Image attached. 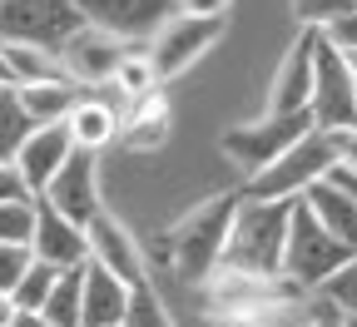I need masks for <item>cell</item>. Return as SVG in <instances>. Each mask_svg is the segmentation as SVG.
Returning a JSON list of instances; mask_svg holds the SVG:
<instances>
[{
    "mask_svg": "<svg viewBox=\"0 0 357 327\" xmlns=\"http://www.w3.org/2000/svg\"><path fill=\"white\" fill-rule=\"evenodd\" d=\"M45 208L65 213L70 223H89L100 208H105V178H100V159L84 154V149H70V159L55 169V178L45 183V189L35 194Z\"/></svg>",
    "mask_w": 357,
    "mask_h": 327,
    "instance_id": "cell-9",
    "label": "cell"
},
{
    "mask_svg": "<svg viewBox=\"0 0 357 327\" xmlns=\"http://www.w3.org/2000/svg\"><path fill=\"white\" fill-rule=\"evenodd\" d=\"M84 238H89V263H100L105 273H114L119 283H149V258H144V243L119 223V213L100 208L95 218L84 223Z\"/></svg>",
    "mask_w": 357,
    "mask_h": 327,
    "instance_id": "cell-11",
    "label": "cell"
},
{
    "mask_svg": "<svg viewBox=\"0 0 357 327\" xmlns=\"http://www.w3.org/2000/svg\"><path fill=\"white\" fill-rule=\"evenodd\" d=\"M75 10L84 15V25L114 35L119 45H149L154 30L178 15L174 0H75Z\"/></svg>",
    "mask_w": 357,
    "mask_h": 327,
    "instance_id": "cell-10",
    "label": "cell"
},
{
    "mask_svg": "<svg viewBox=\"0 0 357 327\" xmlns=\"http://www.w3.org/2000/svg\"><path fill=\"white\" fill-rule=\"evenodd\" d=\"M35 194H30V183L20 178V169L15 164H0V204H30Z\"/></svg>",
    "mask_w": 357,
    "mask_h": 327,
    "instance_id": "cell-33",
    "label": "cell"
},
{
    "mask_svg": "<svg viewBox=\"0 0 357 327\" xmlns=\"http://www.w3.org/2000/svg\"><path fill=\"white\" fill-rule=\"evenodd\" d=\"M333 174L347 178V183H357V129H342L337 134V169Z\"/></svg>",
    "mask_w": 357,
    "mask_h": 327,
    "instance_id": "cell-34",
    "label": "cell"
},
{
    "mask_svg": "<svg viewBox=\"0 0 357 327\" xmlns=\"http://www.w3.org/2000/svg\"><path fill=\"white\" fill-rule=\"evenodd\" d=\"M30 268V248H15V243H0V293H10L20 283V273Z\"/></svg>",
    "mask_w": 357,
    "mask_h": 327,
    "instance_id": "cell-31",
    "label": "cell"
},
{
    "mask_svg": "<svg viewBox=\"0 0 357 327\" xmlns=\"http://www.w3.org/2000/svg\"><path fill=\"white\" fill-rule=\"evenodd\" d=\"M337 169V134L333 129H307L298 144H288L273 164H263L258 174H248L238 183L243 199H263V204H298L318 178H328Z\"/></svg>",
    "mask_w": 357,
    "mask_h": 327,
    "instance_id": "cell-2",
    "label": "cell"
},
{
    "mask_svg": "<svg viewBox=\"0 0 357 327\" xmlns=\"http://www.w3.org/2000/svg\"><path fill=\"white\" fill-rule=\"evenodd\" d=\"M124 50H129V45H119L114 35H105L95 25H79L60 50H55V65H60V75L75 89H105Z\"/></svg>",
    "mask_w": 357,
    "mask_h": 327,
    "instance_id": "cell-12",
    "label": "cell"
},
{
    "mask_svg": "<svg viewBox=\"0 0 357 327\" xmlns=\"http://www.w3.org/2000/svg\"><path fill=\"white\" fill-rule=\"evenodd\" d=\"M288 208L293 204H263L238 199V213L223 238L218 268L253 273V277H283V238H288Z\"/></svg>",
    "mask_w": 357,
    "mask_h": 327,
    "instance_id": "cell-3",
    "label": "cell"
},
{
    "mask_svg": "<svg viewBox=\"0 0 357 327\" xmlns=\"http://www.w3.org/2000/svg\"><path fill=\"white\" fill-rule=\"evenodd\" d=\"M352 258V248H342L333 233L312 218L303 204L288 208V238H283V277L298 293H318L328 277Z\"/></svg>",
    "mask_w": 357,
    "mask_h": 327,
    "instance_id": "cell-4",
    "label": "cell"
},
{
    "mask_svg": "<svg viewBox=\"0 0 357 327\" xmlns=\"http://www.w3.org/2000/svg\"><path fill=\"white\" fill-rule=\"evenodd\" d=\"M347 65H352V75H357V50H352V55H347Z\"/></svg>",
    "mask_w": 357,
    "mask_h": 327,
    "instance_id": "cell-38",
    "label": "cell"
},
{
    "mask_svg": "<svg viewBox=\"0 0 357 327\" xmlns=\"http://www.w3.org/2000/svg\"><path fill=\"white\" fill-rule=\"evenodd\" d=\"M328 45H333V50H342V55H352L357 50V10H347V15H337L328 30H318Z\"/></svg>",
    "mask_w": 357,
    "mask_h": 327,
    "instance_id": "cell-32",
    "label": "cell"
},
{
    "mask_svg": "<svg viewBox=\"0 0 357 327\" xmlns=\"http://www.w3.org/2000/svg\"><path fill=\"white\" fill-rule=\"evenodd\" d=\"M55 277H60V268H50V263L30 258V268L20 273V283L10 288L15 312H40V307H45V298H50V288H55Z\"/></svg>",
    "mask_w": 357,
    "mask_h": 327,
    "instance_id": "cell-25",
    "label": "cell"
},
{
    "mask_svg": "<svg viewBox=\"0 0 357 327\" xmlns=\"http://www.w3.org/2000/svg\"><path fill=\"white\" fill-rule=\"evenodd\" d=\"M229 35V15H169L154 40L144 45V55L159 75V84L189 75L204 55H213V45Z\"/></svg>",
    "mask_w": 357,
    "mask_h": 327,
    "instance_id": "cell-5",
    "label": "cell"
},
{
    "mask_svg": "<svg viewBox=\"0 0 357 327\" xmlns=\"http://www.w3.org/2000/svg\"><path fill=\"white\" fill-rule=\"evenodd\" d=\"M0 55H6V70H10V89L45 84V79H65L60 65H55V55L30 50V45H6V40H0Z\"/></svg>",
    "mask_w": 357,
    "mask_h": 327,
    "instance_id": "cell-22",
    "label": "cell"
},
{
    "mask_svg": "<svg viewBox=\"0 0 357 327\" xmlns=\"http://www.w3.org/2000/svg\"><path fill=\"white\" fill-rule=\"evenodd\" d=\"M169 134H174V100H169V89H149V95L139 100H129L124 114H119V144L124 154H159L169 144Z\"/></svg>",
    "mask_w": 357,
    "mask_h": 327,
    "instance_id": "cell-15",
    "label": "cell"
},
{
    "mask_svg": "<svg viewBox=\"0 0 357 327\" xmlns=\"http://www.w3.org/2000/svg\"><path fill=\"white\" fill-rule=\"evenodd\" d=\"M318 293H328V298H333V307H337L342 317H357V253H352V258L328 277Z\"/></svg>",
    "mask_w": 357,
    "mask_h": 327,
    "instance_id": "cell-30",
    "label": "cell"
},
{
    "mask_svg": "<svg viewBox=\"0 0 357 327\" xmlns=\"http://www.w3.org/2000/svg\"><path fill=\"white\" fill-rule=\"evenodd\" d=\"M278 327H342V312L333 307L328 293H298V303L283 312Z\"/></svg>",
    "mask_w": 357,
    "mask_h": 327,
    "instance_id": "cell-26",
    "label": "cell"
},
{
    "mask_svg": "<svg viewBox=\"0 0 357 327\" xmlns=\"http://www.w3.org/2000/svg\"><path fill=\"white\" fill-rule=\"evenodd\" d=\"M312 218H318L328 233H333V238L342 243V248H352L357 253V194L347 189V183L342 178H318V183H312V189L298 199Z\"/></svg>",
    "mask_w": 357,
    "mask_h": 327,
    "instance_id": "cell-18",
    "label": "cell"
},
{
    "mask_svg": "<svg viewBox=\"0 0 357 327\" xmlns=\"http://www.w3.org/2000/svg\"><path fill=\"white\" fill-rule=\"evenodd\" d=\"M178 15H229L234 0H174Z\"/></svg>",
    "mask_w": 357,
    "mask_h": 327,
    "instance_id": "cell-35",
    "label": "cell"
},
{
    "mask_svg": "<svg viewBox=\"0 0 357 327\" xmlns=\"http://www.w3.org/2000/svg\"><path fill=\"white\" fill-rule=\"evenodd\" d=\"M10 327H50V322H45L40 312H15V322Z\"/></svg>",
    "mask_w": 357,
    "mask_h": 327,
    "instance_id": "cell-36",
    "label": "cell"
},
{
    "mask_svg": "<svg viewBox=\"0 0 357 327\" xmlns=\"http://www.w3.org/2000/svg\"><path fill=\"white\" fill-rule=\"evenodd\" d=\"M30 129H35V124L25 119V109L15 105V95H10V89H0V164H10V159H15L20 139H25Z\"/></svg>",
    "mask_w": 357,
    "mask_h": 327,
    "instance_id": "cell-27",
    "label": "cell"
},
{
    "mask_svg": "<svg viewBox=\"0 0 357 327\" xmlns=\"http://www.w3.org/2000/svg\"><path fill=\"white\" fill-rule=\"evenodd\" d=\"M312 55H318V30H303L288 50H283L273 79H268V105H263V114H307Z\"/></svg>",
    "mask_w": 357,
    "mask_h": 327,
    "instance_id": "cell-14",
    "label": "cell"
},
{
    "mask_svg": "<svg viewBox=\"0 0 357 327\" xmlns=\"http://www.w3.org/2000/svg\"><path fill=\"white\" fill-rule=\"evenodd\" d=\"M40 317L50 327H79V268H65L55 277V288H50V298H45Z\"/></svg>",
    "mask_w": 357,
    "mask_h": 327,
    "instance_id": "cell-24",
    "label": "cell"
},
{
    "mask_svg": "<svg viewBox=\"0 0 357 327\" xmlns=\"http://www.w3.org/2000/svg\"><path fill=\"white\" fill-rule=\"evenodd\" d=\"M307 129H312L307 114H258V119H243L234 129H223L218 134V149H223V159L248 178L263 164H273L288 144H298Z\"/></svg>",
    "mask_w": 357,
    "mask_h": 327,
    "instance_id": "cell-6",
    "label": "cell"
},
{
    "mask_svg": "<svg viewBox=\"0 0 357 327\" xmlns=\"http://www.w3.org/2000/svg\"><path fill=\"white\" fill-rule=\"evenodd\" d=\"M357 10V0H293V20L298 30H328L337 15Z\"/></svg>",
    "mask_w": 357,
    "mask_h": 327,
    "instance_id": "cell-28",
    "label": "cell"
},
{
    "mask_svg": "<svg viewBox=\"0 0 357 327\" xmlns=\"http://www.w3.org/2000/svg\"><path fill=\"white\" fill-rule=\"evenodd\" d=\"M119 327H178V317L169 312V303L154 288V277L129 288V307H124V322Z\"/></svg>",
    "mask_w": 357,
    "mask_h": 327,
    "instance_id": "cell-23",
    "label": "cell"
},
{
    "mask_svg": "<svg viewBox=\"0 0 357 327\" xmlns=\"http://www.w3.org/2000/svg\"><path fill=\"white\" fill-rule=\"evenodd\" d=\"M238 189H223V194H208L199 199L194 208H184L159 238L144 248L149 258V273L164 268L174 283H184V288H199L204 277L218 268L223 258V238H229V223L238 213Z\"/></svg>",
    "mask_w": 357,
    "mask_h": 327,
    "instance_id": "cell-1",
    "label": "cell"
},
{
    "mask_svg": "<svg viewBox=\"0 0 357 327\" xmlns=\"http://www.w3.org/2000/svg\"><path fill=\"white\" fill-rule=\"evenodd\" d=\"M30 233H35V199L30 204H0V243L30 248Z\"/></svg>",
    "mask_w": 357,
    "mask_h": 327,
    "instance_id": "cell-29",
    "label": "cell"
},
{
    "mask_svg": "<svg viewBox=\"0 0 357 327\" xmlns=\"http://www.w3.org/2000/svg\"><path fill=\"white\" fill-rule=\"evenodd\" d=\"M30 258L40 263H50V268H84L89 263V238H84V228L70 223L65 213L55 208H45L35 199V233H30Z\"/></svg>",
    "mask_w": 357,
    "mask_h": 327,
    "instance_id": "cell-16",
    "label": "cell"
},
{
    "mask_svg": "<svg viewBox=\"0 0 357 327\" xmlns=\"http://www.w3.org/2000/svg\"><path fill=\"white\" fill-rule=\"evenodd\" d=\"M119 114L124 105L114 95H105V89H79L70 114H65V129H70V144L105 159L114 144H119Z\"/></svg>",
    "mask_w": 357,
    "mask_h": 327,
    "instance_id": "cell-13",
    "label": "cell"
},
{
    "mask_svg": "<svg viewBox=\"0 0 357 327\" xmlns=\"http://www.w3.org/2000/svg\"><path fill=\"white\" fill-rule=\"evenodd\" d=\"M105 89H109L119 105H129V100L149 95V89H159V75H154V65L144 55V45H129V50L119 55V65H114V75H109Z\"/></svg>",
    "mask_w": 357,
    "mask_h": 327,
    "instance_id": "cell-21",
    "label": "cell"
},
{
    "mask_svg": "<svg viewBox=\"0 0 357 327\" xmlns=\"http://www.w3.org/2000/svg\"><path fill=\"white\" fill-rule=\"evenodd\" d=\"M84 25L75 0H0V40L30 45V50L55 55L60 45Z\"/></svg>",
    "mask_w": 357,
    "mask_h": 327,
    "instance_id": "cell-8",
    "label": "cell"
},
{
    "mask_svg": "<svg viewBox=\"0 0 357 327\" xmlns=\"http://www.w3.org/2000/svg\"><path fill=\"white\" fill-rule=\"evenodd\" d=\"M307 119L312 129H357V75L342 50L318 35V55H312V95H307Z\"/></svg>",
    "mask_w": 357,
    "mask_h": 327,
    "instance_id": "cell-7",
    "label": "cell"
},
{
    "mask_svg": "<svg viewBox=\"0 0 357 327\" xmlns=\"http://www.w3.org/2000/svg\"><path fill=\"white\" fill-rule=\"evenodd\" d=\"M124 307H129V283H119L100 263H84L79 268V327H119Z\"/></svg>",
    "mask_w": 357,
    "mask_h": 327,
    "instance_id": "cell-19",
    "label": "cell"
},
{
    "mask_svg": "<svg viewBox=\"0 0 357 327\" xmlns=\"http://www.w3.org/2000/svg\"><path fill=\"white\" fill-rule=\"evenodd\" d=\"M15 322V303H10V293H0V327H10Z\"/></svg>",
    "mask_w": 357,
    "mask_h": 327,
    "instance_id": "cell-37",
    "label": "cell"
},
{
    "mask_svg": "<svg viewBox=\"0 0 357 327\" xmlns=\"http://www.w3.org/2000/svg\"><path fill=\"white\" fill-rule=\"evenodd\" d=\"M10 95H15V105L25 109V119H30V124H60V119L70 114V105H75L79 89H75L70 79H45V84L10 89Z\"/></svg>",
    "mask_w": 357,
    "mask_h": 327,
    "instance_id": "cell-20",
    "label": "cell"
},
{
    "mask_svg": "<svg viewBox=\"0 0 357 327\" xmlns=\"http://www.w3.org/2000/svg\"><path fill=\"white\" fill-rule=\"evenodd\" d=\"M70 129H65V119L60 124H35L25 139H20V149H15V169H20V178L30 183V194H40L45 183L55 178V169L70 159Z\"/></svg>",
    "mask_w": 357,
    "mask_h": 327,
    "instance_id": "cell-17",
    "label": "cell"
},
{
    "mask_svg": "<svg viewBox=\"0 0 357 327\" xmlns=\"http://www.w3.org/2000/svg\"><path fill=\"white\" fill-rule=\"evenodd\" d=\"M342 327H357V317H342Z\"/></svg>",
    "mask_w": 357,
    "mask_h": 327,
    "instance_id": "cell-39",
    "label": "cell"
}]
</instances>
